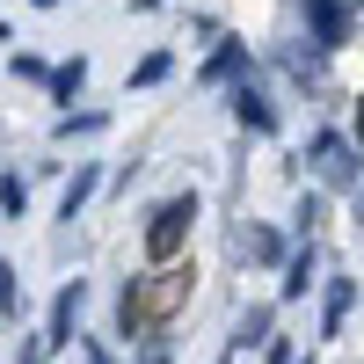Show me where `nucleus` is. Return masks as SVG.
Returning <instances> with one entry per match:
<instances>
[{
    "instance_id": "1",
    "label": "nucleus",
    "mask_w": 364,
    "mask_h": 364,
    "mask_svg": "<svg viewBox=\"0 0 364 364\" xmlns=\"http://www.w3.org/2000/svg\"><path fill=\"white\" fill-rule=\"evenodd\" d=\"M306 161L321 168V182H328V190H364V154H357V146L343 139V132H314L306 139Z\"/></svg>"
},
{
    "instance_id": "2",
    "label": "nucleus",
    "mask_w": 364,
    "mask_h": 364,
    "mask_svg": "<svg viewBox=\"0 0 364 364\" xmlns=\"http://www.w3.org/2000/svg\"><path fill=\"white\" fill-rule=\"evenodd\" d=\"M190 226H197V190H182V197H168V204L154 211V226H146V255H154V262H175L182 240H190Z\"/></svg>"
},
{
    "instance_id": "3",
    "label": "nucleus",
    "mask_w": 364,
    "mask_h": 364,
    "mask_svg": "<svg viewBox=\"0 0 364 364\" xmlns=\"http://www.w3.org/2000/svg\"><path fill=\"white\" fill-rule=\"evenodd\" d=\"M299 8H306V37H314L321 58L350 44V8H343V0H299Z\"/></svg>"
},
{
    "instance_id": "4",
    "label": "nucleus",
    "mask_w": 364,
    "mask_h": 364,
    "mask_svg": "<svg viewBox=\"0 0 364 364\" xmlns=\"http://www.w3.org/2000/svg\"><path fill=\"white\" fill-rule=\"evenodd\" d=\"M80 306H87V284H80V277H73V284H58V299H51V321H44V350H66V343H73Z\"/></svg>"
},
{
    "instance_id": "5",
    "label": "nucleus",
    "mask_w": 364,
    "mask_h": 364,
    "mask_svg": "<svg viewBox=\"0 0 364 364\" xmlns=\"http://www.w3.org/2000/svg\"><path fill=\"white\" fill-rule=\"evenodd\" d=\"M233 124L255 132V139H277V102H269L255 80H240V87H233Z\"/></svg>"
},
{
    "instance_id": "6",
    "label": "nucleus",
    "mask_w": 364,
    "mask_h": 364,
    "mask_svg": "<svg viewBox=\"0 0 364 364\" xmlns=\"http://www.w3.org/2000/svg\"><path fill=\"white\" fill-rule=\"evenodd\" d=\"M350 306H357V277H328V291H321V343H336V336H343Z\"/></svg>"
},
{
    "instance_id": "7",
    "label": "nucleus",
    "mask_w": 364,
    "mask_h": 364,
    "mask_svg": "<svg viewBox=\"0 0 364 364\" xmlns=\"http://www.w3.org/2000/svg\"><path fill=\"white\" fill-rule=\"evenodd\" d=\"M248 66H255V58H248V44H240V37H219V51L204 58V80H219V87H240V80H248Z\"/></svg>"
},
{
    "instance_id": "8",
    "label": "nucleus",
    "mask_w": 364,
    "mask_h": 364,
    "mask_svg": "<svg viewBox=\"0 0 364 364\" xmlns=\"http://www.w3.org/2000/svg\"><path fill=\"white\" fill-rule=\"evenodd\" d=\"M240 255L262 262V269H284V262H291V248H284L277 226H248V233H240Z\"/></svg>"
},
{
    "instance_id": "9",
    "label": "nucleus",
    "mask_w": 364,
    "mask_h": 364,
    "mask_svg": "<svg viewBox=\"0 0 364 364\" xmlns=\"http://www.w3.org/2000/svg\"><path fill=\"white\" fill-rule=\"evenodd\" d=\"M314 277H321V255H314V240L299 248L291 262H284V284H277V299H306L314 291Z\"/></svg>"
},
{
    "instance_id": "10",
    "label": "nucleus",
    "mask_w": 364,
    "mask_h": 364,
    "mask_svg": "<svg viewBox=\"0 0 364 364\" xmlns=\"http://www.w3.org/2000/svg\"><path fill=\"white\" fill-rule=\"evenodd\" d=\"M95 190H102V168H73V182H66V190H58V219L73 226V211H80L87 197H95Z\"/></svg>"
},
{
    "instance_id": "11",
    "label": "nucleus",
    "mask_w": 364,
    "mask_h": 364,
    "mask_svg": "<svg viewBox=\"0 0 364 364\" xmlns=\"http://www.w3.org/2000/svg\"><path fill=\"white\" fill-rule=\"evenodd\" d=\"M269 321H277L269 306H248V314L233 321V350H248V343H269ZM233 350H226V357H233Z\"/></svg>"
},
{
    "instance_id": "12",
    "label": "nucleus",
    "mask_w": 364,
    "mask_h": 364,
    "mask_svg": "<svg viewBox=\"0 0 364 364\" xmlns=\"http://www.w3.org/2000/svg\"><path fill=\"white\" fill-rule=\"evenodd\" d=\"M321 219H328V197H321V190H306V197H299V211H291V233H299V240H314V226H321Z\"/></svg>"
},
{
    "instance_id": "13",
    "label": "nucleus",
    "mask_w": 364,
    "mask_h": 364,
    "mask_svg": "<svg viewBox=\"0 0 364 364\" xmlns=\"http://www.w3.org/2000/svg\"><path fill=\"white\" fill-rule=\"evenodd\" d=\"M80 87H87V58H66V66L51 73V95H58V102H73Z\"/></svg>"
},
{
    "instance_id": "14",
    "label": "nucleus",
    "mask_w": 364,
    "mask_h": 364,
    "mask_svg": "<svg viewBox=\"0 0 364 364\" xmlns=\"http://www.w3.org/2000/svg\"><path fill=\"white\" fill-rule=\"evenodd\" d=\"M168 73H175V58H168V51H146L139 66H132V87H161Z\"/></svg>"
},
{
    "instance_id": "15",
    "label": "nucleus",
    "mask_w": 364,
    "mask_h": 364,
    "mask_svg": "<svg viewBox=\"0 0 364 364\" xmlns=\"http://www.w3.org/2000/svg\"><path fill=\"white\" fill-rule=\"evenodd\" d=\"M22 306H29V299H22V277H15V262H0V314L15 321Z\"/></svg>"
},
{
    "instance_id": "16",
    "label": "nucleus",
    "mask_w": 364,
    "mask_h": 364,
    "mask_svg": "<svg viewBox=\"0 0 364 364\" xmlns=\"http://www.w3.org/2000/svg\"><path fill=\"white\" fill-rule=\"evenodd\" d=\"M73 132H102V109H73V117H58V139H73Z\"/></svg>"
},
{
    "instance_id": "17",
    "label": "nucleus",
    "mask_w": 364,
    "mask_h": 364,
    "mask_svg": "<svg viewBox=\"0 0 364 364\" xmlns=\"http://www.w3.org/2000/svg\"><path fill=\"white\" fill-rule=\"evenodd\" d=\"M0 204H8L15 219H22V204H29V182H22V175H0Z\"/></svg>"
},
{
    "instance_id": "18",
    "label": "nucleus",
    "mask_w": 364,
    "mask_h": 364,
    "mask_svg": "<svg viewBox=\"0 0 364 364\" xmlns=\"http://www.w3.org/2000/svg\"><path fill=\"white\" fill-rule=\"evenodd\" d=\"M262 364H299V350H291V336H269V343H262Z\"/></svg>"
},
{
    "instance_id": "19",
    "label": "nucleus",
    "mask_w": 364,
    "mask_h": 364,
    "mask_svg": "<svg viewBox=\"0 0 364 364\" xmlns=\"http://www.w3.org/2000/svg\"><path fill=\"white\" fill-rule=\"evenodd\" d=\"M350 132H357V154H364V95H357V124Z\"/></svg>"
},
{
    "instance_id": "20",
    "label": "nucleus",
    "mask_w": 364,
    "mask_h": 364,
    "mask_svg": "<svg viewBox=\"0 0 364 364\" xmlns=\"http://www.w3.org/2000/svg\"><path fill=\"white\" fill-rule=\"evenodd\" d=\"M139 364H168V350H161V343H154V350H146V357H139Z\"/></svg>"
},
{
    "instance_id": "21",
    "label": "nucleus",
    "mask_w": 364,
    "mask_h": 364,
    "mask_svg": "<svg viewBox=\"0 0 364 364\" xmlns=\"http://www.w3.org/2000/svg\"><path fill=\"white\" fill-rule=\"evenodd\" d=\"M87 364H117V357H109V350H87Z\"/></svg>"
},
{
    "instance_id": "22",
    "label": "nucleus",
    "mask_w": 364,
    "mask_h": 364,
    "mask_svg": "<svg viewBox=\"0 0 364 364\" xmlns=\"http://www.w3.org/2000/svg\"><path fill=\"white\" fill-rule=\"evenodd\" d=\"M350 204H357V226H364V190H357V197H350Z\"/></svg>"
},
{
    "instance_id": "23",
    "label": "nucleus",
    "mask_w": 364,
    "mask_h": 364,
    "mask_svg": "<svg viewBox=\"0 0 364 364\" xmlns=\"http://www.w3.org/2000/svg\"><path fill=\"white\" fill-rule=\"evenodd\" d=\"M29 8H58V0H29Z\"/></svg>"
},
{
    "instance_id": "24",
    "label": "nucleus",
    "mask_w": 364,
    "mask_h": 364,
    "mask_svg": "<svg viewBox=\"0 0 364 364\" xmlns=\"http://www.w3.org/2000/svg\"><path fill=\"white\" fill-rule=\"evenodd\" d=\"M0 44H8V22H0Z\"/></svg>"
},
{
    "instance_id": "25",
    "label": "nucleus",
    "mask_w": 364,
    "mask_h": 364,
    "mask_svg": "<svg viewBox=\"0 0 364 364\" xmlns=\"http://www.w3.org/2000/svg\"><path fill=\"white\" fill-rule=\"evenodd\" d=\"M299 364H314V357H299Z\"/></svg>"
}]
</instances>
